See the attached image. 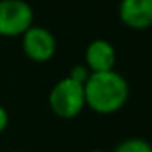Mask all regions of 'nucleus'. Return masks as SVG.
I'll return each mask as SVG.
<instances>
[{
    "mask_svg": "<svg viewBox=\"0 0 152 152\" xmlns=\"http://www.w3.org/2000/svg\"><path fill=\"white\" fill-rule=\"evenodd\" d=\"M90 70H88V67L85 66V64H75V66L72 67V69L69 70V75L67 77H70L72 80H75V82H79V83H85L87 82V79L90 77Z\"/></svg>",
    "mask_w": 152,
    "mask_h": 152,
    "instance_id": "6e6552de",
    "label": "nucleus"
},
{
    "mask_svg": "<svg viewBox=\"0 0 152 152\" xmlns=\"http://www.w3.org/2000/svg\"><path fill=\"white\" fill-rule=\"evenodd\" d=\"M118 15L121 23L131 30L152 28V0H121Z\"/></svg>",
    "mask_w": 152,
    "mask_h": 152,
    "instance_id": "39448f33",
    "label": "nucleus"
},
{
    "mask_svg": "<svg viewBox=\"0 0 152 152\" xmlns=\"http://www.w3.org/2000/svg\"><path fill=\"white\" fill-rule=\"evenodd\" d=\"M8 152H23V151H8Z\"/></svg>",
    "mask_w": 152,
    "mask_h": 152,
    "instance_id": "9b49d317",
    "label": "nucleus"
},
{
    "mask_svg": "<svg viewBox=\"0 0 152 152\" xmlns=\"http://www.w3.org/2000/svg\"><path fill=\"white\" fill-rule=\"evenodd\" d=\"M48 103L53 111L61 119H74L85 108V92L83 85L70 77L57 80L53 85L48 96Z\"/></svg>",
    "mask_w": 152,
    "mask_h": 152,
    "instance_id": "f03ea898",
    "label": "nucleus"
},
{
    "mask_svg": "<svg viewBox=\"0 0 152 152\" xmlns=\"http://www.w3.org/2000/svg\"><path fill=\"white\" fill-rule=\"evenodd\" d=\"M85 106L96 115H113L126 105L129 98V83L119 72H92L83 83Z\"/></svg>",
    "mask_w": 152,
    "mask_h": 152,
    "instance_id": "f257e3e1",
    "label": "nucleus"
},
{
    "mask_svg": "<svg viewBox=\"0 0 152 152\" xmlns=\"http://www.w3.org/2000/svg\"><path fill=\"white\" fill-rule=\"evenodd\" d=\"M113 152H152V144L142 137H128L119 142Z\"/></svg>",
    "mask_w": 152,
    "mask_h": 152,
    "instance_id": "0eeeda50",
    "label": "nucleus"
},
{
    "mask_svg": "<svg viewBox=\"0 0 152 152\" xmlns=\"http://www.w3.org/2000/svg\"><path fill=\"white\" fill-rule=\"evenodd\" d=\"M8 121H10V116H8V111L5 110V106L0 105V134L8 128Z\"/></svg>",
    "mask_w": 152,
    "mask_h": 152,
    "instance_id": "1a4fd4ad",
    "label": "nucleus"
},
{
    "mask_svg": "<svg viewBox=\"0 0 152 152\" xmlns=\"http://www.w3.org/2000/svg\"><path fill=\"white\" fill-rule=\"evenodd\" d=\"M90 152H106V151H103V149H93V151H90Z\"/></svg>",
    "mask_w": 152,
    "mask_h": 152,
    "instance_id": "9d476101",
    "label": "nucleus"
},
{
    "mask_svg": "<svg viewBox=\"0 0 152 152\" xmlns=\"http://www.w3.org/2000/svg\"><path fill=\"white\" fill-rule=\"evenodd\" d=\"M116 64V51L106 39L96 38L90 41L85 49V66L90 72H106L113 70Z\"/></svg>",
    "mask_w": 152,
    "mask_h": 152,
    "instance_id": "423d86ee",
    "label": "nucleus"
},
{
    "mask_svg": "<svg viewBox=\"0 0 152 152\" xmlns=\"http://www.w3.org/2000/svg\"><path fill=\"white\" fill-rule=\"evenodd\" d=\"M21 49L33 62H49L57 51V39L51 30L33 25L21 34Z\"/></svg>",
    "mask_w": 152,
    "mask_h": 152,
    "instance_id": "20e7f679",
    "label": "nucleus"
},
{
    "mask_svg": "<svg viewBox=\"0 0 152 152\" xmlns=\"http://www.w3.org/2000/svg\"><path fill=\"white\" fill-rule=\"evenodd\" d=\"M34 25V10L26 0H0V36L18 38Z\"/></svg>",
    "mask_w": 152,
    "mask_h": 152,
    "instance_id": "7ed1b4c3",
    "label": "nucleus"
}]
</instances>
